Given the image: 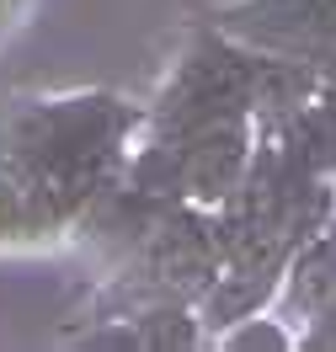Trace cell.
Returning a JSON list of instances; mask_svg holds the SVG:
<instances>
[{"instance_id":"1","label":"cell","mask_w":336,"mask_h":352,"mask_svg":"<svg viewBox=\"0 0 336 352\" xmlns=\"http://www.w3.org/2000/svg\"><path fill=\"white\" fill-rule=\"evenodd\" d=\"M177 144V171H181V198L214 208L240 192L251 171V112H219L203 118L187 133L171 139Z\"/></svg>"},{"instance_id":"2","label":"cell","mask_w":336,"mask_h":352,"mask_svg":"<svg viewBox=\"0 0 336 352\" xmlns=\"http://www.w3.org/2000/svg\"><path fill=\"white\" fill-rule=\"evenodd\" d=\"M139 347H192L198 342V320L187 315V309H150V315H139Z\"/></svg>"}]
</instances>
